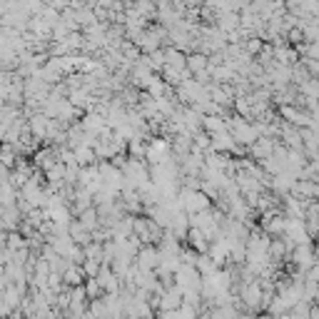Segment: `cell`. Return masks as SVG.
I'll return each mask as SVG.
<instances>
[{
    "mask_svg": "<svg viewBox=\"0 0 319 319\" xmlns=\"http://www.w3.org/2000/svg\"><path fill=\"white\" fill-rule=\"evenodd\" d=\"M182 207L187 209V212H202V209H207L209 207V202H207V197L202 194V192H182Z\"/></svg>",
    "mask_w": 319,
    "mask_h": 319,
    "instance_id": "obj_1",
    "label": "cell"
},
{
    "mask_svg": "<svg viewBox=\"0 0 319 319\" xmlns=\"http://www.w3.org/2000/svg\"><path fill=\"white\" fill-rule=\"evenodd\" d=\"M187 65H190L192 72H199V70L207 67V58H204V55H192L190 60H187Z\"/></svg>",
    "mask_w": 319,
    "mask_h": 319,
    "instance_id": "obj_2",
    "label": "cell"
}]
</instances>
